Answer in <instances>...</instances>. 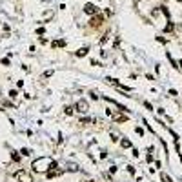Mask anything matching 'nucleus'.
Returning <instances> with one entry per match:
<instances>
[{
    "mask_svg": "<svg viewBox=\"0 0 182 182\" xmlns=\"http://www.w3.org/2000/svg\"><path fill=\"white\" fill-rule=\"evenodd\" d=\"M62 46H66V40H55L53 42V47H62Z\"/></svg>",
    "mask_w": 182,
    "mask_h": 182,
    "instance_id": "nucleus-8",
    "label": "nucleus"
},
{
    "mask_svg": "<svg viewBox=\"0 0 182 182\" xmlns=\"http://www.w3.org/2000/svg\"><path fill=\"white\" fill-rule=\"evenodd\" d=\"M120 146H122V148H131V142L126 140V139H122V140H120Z\"/></svg>",
    "mask_w": 182,
    "mask_h": 182,
    "instance_id": "nucleus-10",
    "label": "nucleus"
},
{
    "mask_svg": "<svg viewBox=\"0 0 182 182\" xmlns=\"http://www.w3.org/2000/svg\"><path fill=\"white\" fill-rule=\"evenodd\" d=\"M180 69H182V60H180Z\"/></svg>",
    "mask_w": 182,
    "mask_h": 182,
    "instance_id": "nucleus-21",
    "label": "nucleus"
},
{
    "mask_svg": "<svg viewBox=\"0 0 182 182\" xmlns=\"http://www.w3.org/2000/svg\"><path fill=\"white\" fill-rule=\"evenodd\" d=\"M17 179H18V182H33V177L27 171H18L17 173Z\"/></svg>",
    "mask_w": 182,
    "mask_h": 182,
    "instance_id": "nucleus-4",
    "label": "nucleus"
},
{
    "mask_svg": "<svg viewBox=\"0 0 182 182\" xmlns=\"http://www.w3.org/2000/svg\"><path fill=\"white\" fill-rule=\"evenodd\" d=\"M17 95H18V93H17L15 89H11V91H9V97H11V99H17Z\"/></svg>",
    "mask_w": 182,
    "mask_h": 182,
    "instance_id": "nucleus-13",
    "label": "nucleus"
},
{
    "mask_svg": "<svg viewBox=\"0 0 182 182\" xmlns=\"http://www.w3.org/2000/svg\"><path fill=\"white\" fill-rule=\"evenodd\" d=\"M53 15H55L53 11H47V13H44V20H51V18H53Z\"/></svg>",
    "mask_w": 182,
    "mask_h": 182,
    "instance_id": "nucleus-9",
    "label": "nucleus"
},
{
    "mask_svg": "<svg viewBox=\"0 0 182 182\" xmlns=\"http://www.w3.org/2000/svg\"><path fill=\"white\" fill-rule=\"evenodd\" d=\"M53 164H55V162L51 160L49 157H40V159L33 160L31 168H33V171H37V173H46V171H47Z\"/></svg>",
    "mask_w": 182,
    "mask_h": 182,
    "instance_id": "nucleus-1",
    "label": "nucleus"
},
{
    "mask_svg": "<svg viewBox=\"0 0 182 182\" xmlns=\"http://www.w3.org/2000/svg\"><path fill=\"white\" fill-rule=\"evenodd\" d=\"M11 157H13V160H20V155H18V153H17V151H11Z\"/></svg>",
    "mask_w": 182,
    "mask_h": 182,
    "instance_id": "nucleus-12",
    "label": "nucleus"
},
{
    "mask_svg": "<svg viewBox=\"0 0 182 182\" xmlns=\"http://www.w3.org/2000/svg\"><path fill=\"white\" fill-rule=\"evenodd\" d=\"M84 13L93 17V15H97V13H100V11H99V7H97L95 4H86V6H84Z\"/></svg>",
    "mask_w": 182,
    "mask_h": 182,
    "instance_id": "nucleus-3",
    "label": "nucleus"
},
{
    "mask_svg": "<svg viewBox=\"0 0 182 182\" xmlns=\"http://www.w3.org/2000/svg\"><path fill=\"white\" fill-rule=\"evenodd\" d=\"M44 33H46V29H44V27H38V29H37V35H44Z\"/></svg>",
    "mask_w": 182,
    "mask_h": 182,
    "instance_id": "nucleus-16",
    "label": "nucleus"
},
{
    "mask_svg": "<svg viewBox=\"0 0 182 182\" xmlns=\"http://www.w3.org/2000/svg\"><path fill=\"white\" fill-rule=\"evenodd\" d=\"M102 22H106L104 20V15H100V13H97V15H93V18H91V27H100L102 26Z\"/></svg>",
    "mask_w": 182,
    "mask_h": 182,
    "instance_id": "nucleus-2",
    "label": "nucleus"
},
{
    "mask_svg": "<svg viewBox=\"0 0 182 182\" xmlns=\"http://www.w3.org/2000/svg\"><path fill=\"white\" fill-rule=\"evenodd\" d=\"M164 31H166V33H169V31H173V24H171V22H168V26L164 27Z\"/></svg>",
    "mask_w": 182,
    "mask_h": 182,
    "instance_id": "nucleus-11",
    "label": "nucleus"
},
{
    "mask_svg": "<svg viewBox=\"0 0 182 182\" xmlns=\"http://www.w3.org/2000/svg\"><path fill=\"white\" fill-rule=\"evenodd\" d=\"M162 180H164V182H171V179H169L166 173H162Z\"/></svg>",
    "mask_w": 182,
    "mask_h": 182,
    "instance_id": "nucleus-15",
    "label": "nucleus"
},
{
    "mask_svg": "<svg viewBox=\"0 0 182 182\" xmlns=\"http://www.w3.org/2000/svg\"><path fill=\"white\" fill-rule=\"evenodd\" d=\"M66 115H73V107H71V106L66 107Z\"/></svg>",
    "mask_w": 182,
    "mask_h": 182,
    "instance_id": "nucleus-14",
    "label": "nucleus"
},
{
    "mask_svg": "<svg viewBox=\"0 0 182 182\" xmlns=\"http://www.w3.org/2000/svg\"><path fill=\"white\" fill-rule=\"evenodd\" d=\"M89 53V47H80L79 51H77V57H86Z\"/></svg>",
    "mask_w": 182,
    "mask_h": 182,
    "instance_id": "nucleus-6",
    "label": "nucleus"
},
{
    "mask_svg": "<svg viewBox=\"0 0 182 182\" xmlns=\"http://www.w3.org/2000/svg\"><path fill=\"white\" fill-rule=\"evenodd\" d=\"M75 107H77V111H80V113H86V111L89 109V106H87V102L86 100H79Z\"/></svg>",
    "mask_w": 182,
    "mask_h": 182,
    "instance_id": "nucleus-5",
    "label": "nucleus"
},
{
    "mask_svg": "<svg viewBox=\"0 0 182 182\" xmlns=\"http://www.w3.org/2000/svg\"><path fill=\"white\" fill-rule=\"evenodd\" d=\"M113 119H115V122H126V120H127V117L119 115V113H115V115H113Z\"/></svg>",
    "mask_w": 182,
    "mask_h": 182,
    "instance_id": "nucleus-7",
    "label": "nucleus"
},
{
    "mask_svg": "<svg viewBox=\"0 0 182 182\" xmlns=\"http://www.w3.org/2000/svg\"><path fill=\"white\" fill-rule=\"evenodd\" d=\"M7 182H18V179H17V175H15V177H9V179H7Z\"/></svg>",
    "mask_w": 182,
    "mask_h": 182,
    "instance_id": "nucleus-17",
    "label": "nucleus"
},
{
    "mask_svg": "<svg viewBox=\"0 0 182 182\" xmlns=\"http://www.w3.org/2000/svg\"><path fill=\"white\" fill-rule=\"evenodd\" d=\"M82 182H93V180H82Z\"/></svg>",
    "mask_w": 182,
    "mask_h": 182,
    "instance_id": "nucleus-20",
    "label": "nucleus"
},
{
    "mask_svg": "<svg viewBox=\"0 0 182 182\" xmlns=\"http://www.w3.org/2000/svg\"><path fill=\"white\" fill-rule=\"evenodd\" d=\"M111 140H113V142H119V137H117V135L113 133V135H111Z\"/></svg>",
    "mask_w": 182,
    "mask_h": 182,
    "instance_id": "nucleus-19",
    "label": "nucleus"
},
{
    "mask_svg": "<svg viewBox=\"0 0 182 182\" xmlns=\"http://www.w3.org/2000/svg\"><path fill=\"white\" fill-rule=\"evenodd\" d=\"M20 153H22V155H29V149H27V148H24Z\"/></svg>",
    "mask_w": 182,
    "mask_h": 182,
    "instance_id": "nucleus-18",
    "label": "nucleus"
}]
</instances>
